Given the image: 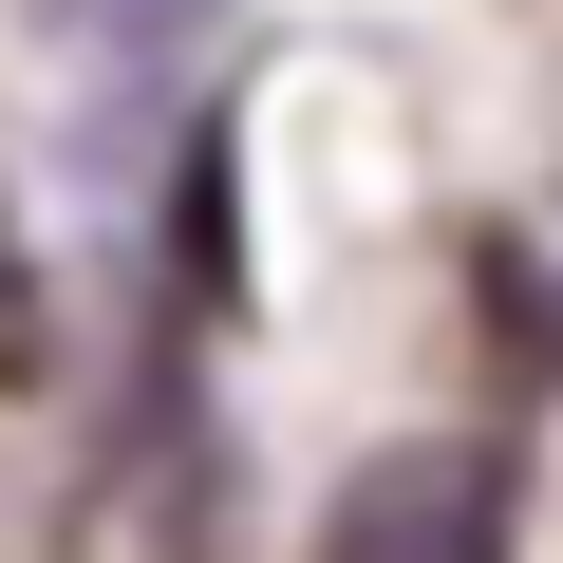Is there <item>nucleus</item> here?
Returning <instances> with one entry per match:
<instances>
[{
  "mask_svg": "<svg viewBox=\"0 0 563 563\" xmlns=\"http://www.w3.org/2000/svg\"><path fill=\"white\" fill-rule=\"evenodd\" d=\"M38 357H57V320H38V263H20V225H0V395H20Z\"/></svg>",
  "mask_w": 563,
  "mask_h": 563,
  "instance_id": "obj_3",
  "label": "nucleus"
},
{
  "mask_svg": "<svg viewBox=\"0 0 563 563\" xmlns=\"http://www.w3.org/2000/svg\"><path fill=\"white\" fill-rule=\"evenodd\" d=\"M207 20H225V0H38V38H57V57H95V76H169Z\"/></svg>",
  "mask_w": 563,
  "mask_h": 563,
  "instance_id": "obj_2",
  "label": "nucleus"
},
{
  "mask_svg": "<svg viewBox=\"0 0 563 563\" xmlns=\"http://www.w3.org/2000/svg\"><path fill=\"white\" fill-rule=\"evenodd\" d=\"M526 526V451L507 432H395L320 488V544L301 563H507Z\"/></svg>",
  "mask_w": 563,
  "mask_h": 563,
  "instance_id": "obj_1",
  "label": "nucleus"
}]
</instances>
